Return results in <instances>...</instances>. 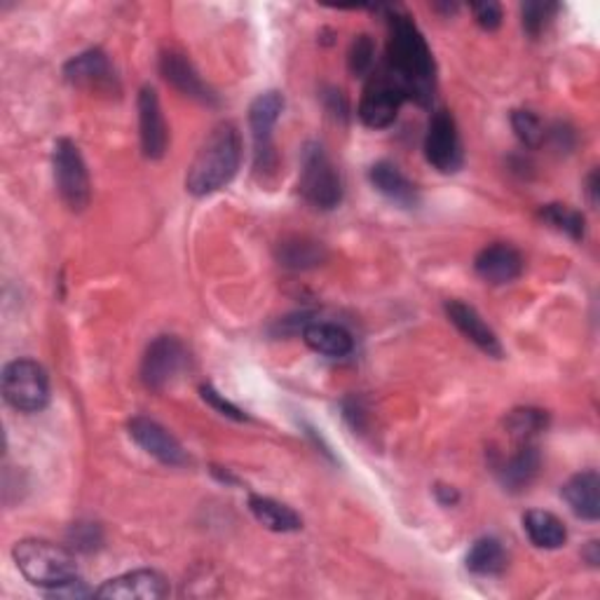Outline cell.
I'll return each mask as SVG.
<instances>
[{"mask_svg":"<svg viewBox=\"0 0 600 600\" xmlns=\"http://www.w3.org/2000/svg\"><path fill=\"white\" fill-rule=\"evenodd\" d=\"M389 12V40L383 67L399 82L406 101H416L418 106H429L437 92V64L418 24L401 12Z\"/></svg>","mask_w":600,"mask_h":600,"instance_id":"6da1fadb","label":"cell"},{"mask_svg":"<svg viewBox=\"0 0 600 600\" xmlns=\"http://www.w3.org/2000/svg\"><path fill=\"white\" fill-rule=\"evenodd\" d=\"M242 162V139L233 122H221L204 139L185 176V191L195 197L214 195L231 183Z\"/></svg>","mask_w":600,"mask_h":600,"instance_id":"7a4b0ae2","label":"cell"},{"mask_svg":"<svg viewBox=\"0 0 600 600\" xmlns=\"http://www.w3.org/2000/svg\"><path fill=\"white\" fill-rule=\"evenodd\" d=\"M12 558L29 584L45 589L50 593L78 582L75 556L54 542L29 537V540L14 545Z\"/></svg>","mask_w":600,"mask_h":600,"instance_id":"3957f363","label":"cell"},{"mask_svg":"<svg viewBox=\"0 0 600 600\" xmlns=\"http://www.w3.org/2000/svg\"><path fill=\"white\" fill-rule=\"evenodd\" d=\"M298 193L307 204L315 210L328 212L336 210L343 200V179L336 170L334 160L328 157L322 143L309 141L305 143L301 155V176H298Z\"/></svg>","mask_w":600,"mask_h":600,"instance_id":"277c9868","label":"cell"},{"mask_svg":"<svg viewBox=\"0 0 600 600\" xmlns=\"http://www.w3.org/2000/svg\"><path fill=\"white\" fill-rule=\"evenodd\" d=\"M3 397L19 413H38L50 401V378L33 359H14L3 368Z\"/></svg>","mask_w":600,"mask_h":600,"instance_id":"5b68a950","label":"cell"},{"mask_svg":"<svg viewBox=\"0 0 600 600\" xmlns=\"http://www.w3.org/2000/svg\"><path fill=\"white\" fill-rule=\"evenodd\" d=\"M284 111V96L277 90L263 92L254 99L250 109V125L254 139V170L258 176H273L277 172V151L273 130Z\"/></svg>","mask_w":600,"mask_h":600,"instance_id":"8992f818","label":"cell"},{"mask_svg":"<svg viewBox=\"0 0 600 600\" xmlns=\"http://www.w3.org/2000/svg\"><path fill=\"white\" fill-rule=\"evenodd\" d=\"M54 183L64 204L73 212H82L92 200V183L88 164L80 155V149L71 139H59L52 153Z\"/></svg>","mask_w":600,"mask_h":600,"instance_id":"52a82bcc","label":"cell"},{"mask_svg":"<svg viewBox=\"0 0 600 600\" xmlns=\"http://www.w3.org/2000/svg\"><path fill=\"white\" fill-rule=\"evenodd\" d=\"M404 101L406 94L399 88V82L380 64L368 75L364 96L359 101V118L370 130H385L389 125H395Z\"/></svg>","mask_w":600,"mask_h":600,"instance_id":"ba28073f","label":"cell"},{"mask_svg":"<svg viewBox=\"0 0 600 600\" xmlns=\"http://www.w3.org/2000/svg\"><path fill=\"white\" fill-rule=\"evenodd\" d=\"M425 157L431 167L441 174H455L462 167L465 153L458 122H455L452 113L446 109L434 111L429 118L425 134Z\"/></svg>","mask_w":600,"mask_h":600,"instance_id":"9c48e42d","label":"cell"},{"mask_svg":"<svg viewBox=\"0 0 600 600\" xmlns=\"http://www.w3.org/2000/svg\"><path fill=\"white\" fill-rule=\"evenodd\" d=\"M185 364H189V352H185L183 343L174 336H160L143 355L141 380L149 389L162 391L181 376Z\"/></svg>","mask_w":600,"mask_h":600,"instance_id":"30bf717a","label":"cell"},{"mask_svg":"<svg viewBox=\"0 0 600 600\" xmlns=\"http://www.w3.org/2000/svg\"><path fill=\"white\" fill-rule=\"evenodd\" d=\"M64 75L71 85L94 94H113L120 90L111 59L101 50H88L73 57L64 67Z\"/></svg>","mask_w":600,"mask_h":600,"instance_id":"8fae6325","label":"cell"},{"mask_svg":"<svg viewBox=\"0 0 600 600\" xmlns=\"http://www.w3.org/2000/svg\"><path fill=\"white\" fill-rule=\"evenodd\" d=\"M130 437L146 450L149 455L162 465L167 467H183L189 465V452L183 450V446L176 441V437L164 429L160 423L146 418V416H136L128 425Z\"/></svg>","mask_w":600,"mask_h":600,"instance_id":"7c38bea8","label":"cell"},{"mask_svg":"<svg viewBox=\"0 0 600 600\" xmlns=\"http://www.w3.org/2000/svg\"><path fill=\"white\" fill-rule=\"evenodd\" d=\"M139 136L143 155L149 160H162L170 146V130L164 120L157 92L153 88H143L139 92Z\"/></svg>","mask_w":600,"mask_h":600,"instance_id":"4fadbf2b","label":"cell"},{"mask_svg":"<svg viewBox=\"0 0 600 600\" xmlns=\"http://www.w3.org/2000/svg\"><path fill=\"white\" fill-rule=\"evenodd\" d=\"M170 593V584L155 570H134L109 579L94 591L96 598L113 600H160Z\"/></svg>","mask_w":600,"mask_h":600,"instance_id":"5bb4252c","label":"cell"},{"mask_svg":"<svg viewBox=\"0 0 600 600\" xmlns=\"http://www.w3.org/2000/svg\"><path fill=\"white\" fill-rule=\"evenodd\" d=\"M526 267V261L516 246L507 242H495L484 246V250L474 258V271L488 284H509L519 279Z\"/></svg>","mask_w":600,"mask_h":600,"instance_id":"9a60e30c","label":"cell"},{"mask_svg":"<svg viewBox=\"0 0 600 600\" xmlns=\"http://www.w3.org/2000/svg\"><path fill=\"white\" fill-rule=\"evenodd\" d=\"M160 73L162 78L170 82L174 90L181 94L191 96L200 103H206V106H216L218 96L216 92L206 85L197 69L191 64V59L181 54V52H162L160 57Z\"/></svg>","mask_w":600,"mask_h":600,"instance_id":"2e32d148","label":"cell"},{"mask_svg":"<svg viewBox=\"0 0 600 600\" xmlns=\"http://www.w3.org/2000/svg\"><path fill=\"white\" fill-rule=\"evenodd\" d=\"M446 317L450 324L460 330V334L471 340L481 352H486L488 357L502 359L505 357V347L498 338V334L486 324V319L476 313V309L462 301H446L444 305Z\"/></svg>","mask_w":600,"mask_h":600,"instance_id":"e0dca14e","label":"cell"},{"mask_svg":"<svg viewBox=\"0 0 600 600\" xmlns=\"http://www.w3.org/2000/svg\"><path fill=\"white\" fill-rule=\"evenodd\" d=\"M368 181L380 195L404 206V210H416L420 204V193L416 189V183H410L395 162L389 160L376 162L374 167L368 170Z\"/></svg>","mask_w":600,"mask_h":600,"instance_id":"ac0fdd59","label":"cell"},{"mask_svg":"<svg viewBox=\"0 0 600 600\" xmlns=\"http://www.w3.org/2000/svg\"><path fill=\"white\" fill-rule=\"evenodd\" d=\"M540 467H542V455L532 441H528V444H521L519 450L509 455L507 460H502L495 471H498V479L505 486V490L521 492L535 481V476L540 474Z\"/></svg>","mask_w":600,"mask_h":600,"instance_id":"d6986e66","label":"cell"},{"mask_svg":"<svg viewBox=\"0 0 600 600\" xmlns=\"http://www.w3.org/2000/svg\"><path fill=\"white\" fill-rule=\"evenodd\" d=\"M563 500L584 521L600 519V476L593 469L579 471L563 486Z\"/></svg>","mask_w":600,"mask_h":600,"instance_id":"ffe728a7","label":"cell"},{"mask_svg":"<svg viewBox=\"0 0 600 600\" xmlns=\"http://www.w3.org/2000/svg\"><path fill=\"white\" fill-rule=\"evenodd\" d=\"M303 340L309 349L328 359H343L355 349L349 330L328 322H307L303 326Z\"/></svg>","mask_w":600,"mask_h":600,"instance_id":"44dd1931","label":"cell"},{"mask_svg":"<svg viewBox=\"0 0 600 600\" xmlns=\"http://www.w3.org/2000/svg\"><path fill=\"white\" fill-rule=\"evenodd\" d=\"M523 528L537 549H561L568 542V530L563 521L551 511L542 509L528 511L523 516Z\"/></svg>","mask_w":600,"mask_h":600,"instance_id":"7402d4cb","label":"cell"},{"mask_svg":"<svg viewBox=\"0 0 600 600\" xmlns=\"http://www.w3.org/2000/svg\"><path fill=\"white\" fill-rule=\"evenodd\" d=\"M277 261L288 271H309L326 261V250L317 240L288 237L277 244Z\"/></svg>","mask_w":600,"mask_h":600,"instance_id":"603a6c76","label":"cell"},{"mask_svg":"<svg viewBox=\"0 0 600 600\" xmlns=\"http://www.w3.org/2000/svg\"><path fill=\"white\" fill-rule=\"evenodd\" d=\"M250 509L254 519L273 532H296L303 528V519L292 509L273 498H263V495H252Z\"/></svg>","mask_w":600,"mask_h":600,"instance_id":"cb8c5ba5","label":"cell"},{"mask_svg":"<svg viewBox=\"0 0 600 600\" xmlns=\"http://www.w3.org/2000/svg\"><path fill=\"white\" fill-rule=\"evenodd\" d=\"M507 563H509L507 551L502 542L495 540V537H481V540H476L465 558L467 570L479 577H498L507 570Z\"/></svg>","mask_w":600,"mask_h":600,"instance_id":"d4e9b609","label":"cell"},{"mask_svg":"<svg viewBox=\"0 0 600 600\" xmlns=\"http://www.w3.org/2000/svg\"><path fill=\"white\" fill-rule=\"evenodd\" d=\"M547 413L540 410V408H519V410H511L505 425H507V431L509 437H513L519 444H528L532 441V437H537V434L547 429Z\"/></svg>","mask_w":600,"mask_h":600,"instance_id":"484cf974","label":"cell"},{"mask_svg":"<svg viewBox=\"0 0 600 600\" xmlns=\"http://www.w3.org/2000/svg\"><path fill=\"white\" fill-rule=\"evenodd\" d=\"M540 218L551 225L553 231L563 233L572 240H582L584 237V216L568 204H545L540 210Z\"/></svg>","mask_w":600,"mask_h":600,"instance_id":"4316f807","label":"cell"},{"mask_svg":"<svg viewBox=\"0 0 600 600\" xmlns=\"http://www.w3.org/2000/svg\"><path fill=\"white\" fill-rule=\"evenodd\" d=\"M347 67L349 73L355 78H364L370 75L376 69V45L374 40H370L366 33L357 35L352 40L349 52H347Z\"/></svg>","mask_w":600,"mask_h":600,"instance_id":"83f0119b","label":"cell"},{"mask_svg":"<svg viewBox=\"0 0 600 600\" xmlns=\"http://www.w3.org/2000/svg\"><path fill=\"white\" fill-rule=\"evenodd\" d=\"M511 125H513L516 136H519L523 146H528V149L542 146L545 139H547L545 122L537 118L532 111H513Z\"/></svg>","mask_w":600,"mask_h":600,"instance_id":"f1b7e54d","label":"cell"},{"mask_svg":"<svg viewBox=\"0 0 600 600\" xmlns=\"http://www.w3.org/2000/svg\"><path fill=\"white\" fill-rule=\"evenodd\" d=\"M556 12H558V6L547 3V0H545V3H523L521 6L523 29L528 31V35L537 38L549 27V22L556 17Z\"/></svg>","mask_w":600,"mask_h":600,"instance_id":"f546056e","label":"cell"},{"mask_svg":"<svg viewBox=\"0 0 600 600\" xmlns=\"http://www.w3.org/2000/svg\"><path fill=\"white\" fill-rule=\"evenodd\" d=\"M471 14H474V22L484 31H498L502 24V6L495 3V0H486V3L471 6Z\"/></svg>","mask_w":600,"mask_h":600,"instance_id":"4dcf8cb0","label":"cell"},{"mask_svg":"<svg viewBox=\"0 0 600 600\" xmlns=\"http://www.w3.org/2000/svg\"><path fill=\"white\" fill-rule=\"evenodd\" d=\"M69 540L80 551H94L101 545V530L96 523H75L69 532Z\"/></svg>","mask_w":600,"mask_h":600,"instance_id":"1f68e13d","label":"cell"},{"mask_svg":"<svg viewBox=\"0 0 600 600\" xmlns=\"http://www.w3.org/2000/svg\"><path fill=\"white\" fill-rule=\"evenodd\" d=\"M200 391H202V399L206 401V404H210L212 408H216L218 413H221V416H227V418H233V420H246V416H244V410H240L235 404H231V401H227L223 395H221V391H216L212 385H202L200 387Z\"/></svg>","mask_w":600,"mask_h":600,"instance_id":"d6a6232c","label":"cell"},{"mask_svg":"<svg viewBox=\"0 0 600 600\" xmlns=\"http://www.w3.org/2000/svg\"><path fill=\"white\" fill-rule=\"evenodd\" d=\"M326 99H330V106H328V111L330 113H334L336 118H347V101H345V96H343V92L340 90H330L328 94H326Z\"/></svg>","mask_w":600,"mask_h":600,"instance_id":"836d02e7","label":"cell"},{"mask_svg":"<svg viewBox=\"0 0 600 600\" xmlns=\"http://www.w3.org/2000/svg\"><path fill=\"white\" fill-rule=\"evenodd\" d=\"M437 498H439V502H441L444 507H450V505L458 502L460 495H458V490L446 488V486H439V488H437Z\"/></svg>","mask_w":600,"mask_h":600,"instance_id":"e575fe53","label":"cell"},{"mask_svg":"<svg viewBox=\"0 0 600 600\" xmlns=\"http://www.w3.org/2000/svg\"><path fill=\"white\" fill-rule=\"evenodd\" d=\"M589 200H591V204H598V172H591V176H589Z\"/></svg>","mask_w":600,"mask_h":600,"instance_id":"d590c367","label":"cell"},{"mask_svg":"<svg viewBox=\"0 0 600 600\" xmlns=\"http://www.w3.org/2000/svg\"><path fill=\"white\" fill-rule=\"evenodd\" d=\"M587 558H589V563H591V566H598V561H600L598 542H589V553H587Z\"/></svg>","mask_w":600,"mask_h":600,"instance_id":"8d00e7d4","label":"cell"}]
</instances>
